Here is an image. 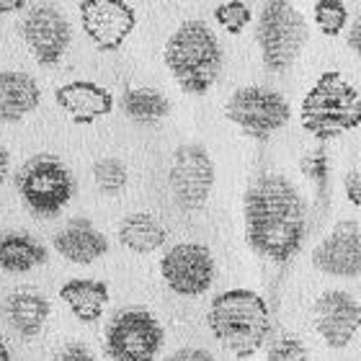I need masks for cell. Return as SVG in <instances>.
Masks as SVG:
<instances>
[{
    "label": "cell",
    "mask_w": 361,
    "mask_h": 361,
    "mask_svg": "<svg viewBox=\"0 0 361 361\" xmlns=\"http://www.w3.org/2000/svg\"><path fill=\"white\" fill-rule=\"evenodd\" d=\"M245 238L258 256L286 264L300 253L307 233V207L289 178L258 176L243 196Z\"/></svg>",
    "instance_id": "1"
},
{
    "label": "cell",
    "mask_w": 361,
    "mask_h": 361,
    "mask_svg": "<svg viewBox=\"0 0 361 361\" xmlns=\"http://www.w3.org/2000/svg\"><path fill=\"white\" fill-rule=\"evenodd\" d=\"M207 323L227 351L238 359H248L269 338L271 312L264 297L253 289H227L212 300Z\"/></svg>",
    "instance_id": "2"
},
{
    "label": "cell",
    "mask_w": 361,
    "mask_h": 361,
    "mask_svg": "<svg viewBox=\"0 0 361 361\" xmlns=\"http://www.w3.org/2000/svg\"><path fill=\"white\" fill-rule=\"evenodd\" d=\"M225 54L217 34L204 21H183L166 44V68L188 96H204L217 83Z\"/></svg>",
    "instance_id": "3"
},
{
    "label": "cell",
    "mask_w": 361,
    "mask_h": 361,
    "mask_svg": "<svg viewBox=\"0 0 361 361\" xmlns=\"http://www.w3.org/2000/svg\"><path fill=\"white\" fill-rule=\"evenodd\" d=\"M300 119L305 132H310L320 142L338 140L341 135L361 124V98L341 73L328 70L307 90L300 109Z\"/></svg>",
    "instance_id": "4"
},
{
    "label": "cell",
    "mask_w": 361,
    "mask_h": 361,
    "mask_svg": "<svg viewBox=\"0 0 361 361\" xmlns=\"http://www.w3.org/2000/svg\"><path fill=\"white\" fill-rule=\"evenodd\" d=\"M310 29L305 16L284 0L264 3L258 11L256 42L269 73H286L307 44Z\"/></svg>",
    "instance_id": "5"
},
{
    "label": "cell",
    "mask_w": 361,
    "mask_h": 361,
    "mask_svg": "<svg viewBox=\"0 0 361 361\" xmlns=\"http://www.w3.org/2000/svg\"><path fill=\"white\" fill-rule=\"evenodd\" d=\"M16 191L34 214L54 217L70 204L75 194V180L57 155L39 152L31 155L16 173Z\"/></svg>",
    "instance_id": "6"
},
{
    "label": "cell",
    "mask_w": 361,
    "mask_h": 361,
    "mask_svg": "<svg viewBox=\"0 0 361 361\" xmlns=\"http://www.w3.org/2000/svg\"><path fill=\"white\" fill-rule=\"evenodd\" d=\"M166 331L150 310H119L106 325V354L114 361H155Z\"/></svg>",
    "instance_id": "7"
},
{
    "label": "cell",
    "mask_w": 361,
    "mask_h": 361,
    "mask_svg": "<svg viewBox=\"0 0 361 361\" xmlns=\"http://www.w3.org/2000/svg\"><path fill=\"white\" fill-rule=\"evenodd\" d=\"M225 116L233 124H238L245 135H250L258 142H266L271 135H276L279 129L289 124L292 109L279 90L266 88V85H245L227 98Z\"/></svg>",
    "instance_id": "8"
},
{
    "label": "cell",
    "mask_w": 361,
    "mask_h": 361,
    "mask_svg": "<svg viewBox=\"0 0 361 361\" xmlns=\"http://www.w3.org/2000/svg\"><path fill=\"white\" fill-rule=\"evenodd\" d=\"M173 199L183 209H202L214 188V163L204 145L186 142L176 147L168 171Z\"/></svg>",
    "instance_id": "9"
},
{
    "label": "cell",
    "mask_w": 361,
    "mask_h": 361,
    "mask_svg": "<svg viewBox=\"0 0 361 361\" xmlns=\"http://www.w3.org/2000/svg\"><path fill=\"white\" fill-rule=\"evenodd\" d=\"M21 37L42 68H54L68 52L73 29L60 8L39 3V6L26 8L21 21Z\"/></svg>",
    "instance_id": "10"
},
{
    "label": "cell",
    "mask_w": 361,
    "mask_h": 361,
    "mask_svg": "<svg viewBox=\"0 0 361 361\" xmlns=\"http://www.w3.org/2000/svg\"><path fill=\"white\" fill-rule=\"evenodd\" d=\"M160 276L180 297H199L214 281V256L204 243H178L160 261Z\"/></svg>",
    "instance_id": "11"
},
{
    "label": "cell",
    "mask_w": 361,
    "mask_h": 361,
    "mask_svg": "<svg viewBox=\"0 0 361 361\" xmlns=\"http://www.w3.org/2000/svg\"><path fill=\"white\" fill-rule=\"evenodd\" d=\"M80 23L85 37L101 52H116L137 26L135 8L124 0H83Z\"/></svg>",
    "instance_id": "12"
},
{
    "label": "cell",
    "mask_w": 361,
    "mask_h": 361,
    "mask_svg": "<svg viewBox=\"0 0 361 361\" xmlns=\"http://www.w3.org/2000/svg\"><path fill=\"white\" fill-rule=\"evenodd\" d=\"M312 264L328 276H361V230L354 219L336 222L333 233L323 238L312 250Z\"/></svg>",
    "instance_id": "13"
},
{
    "label": "cell",
    "mask_w": 361,
    "mask_h": 361,
    "mask_svg": "<svg viewBox=\"0 0 361 361\" xmlns=\"http://www.w3.org/2000/svg\"><path fill=\"white\" fill-rule=\"evenodd\" d=\"M361 328V305L348 292L331 289L315 302V331L331 348L348 346Z\"/></svg>",
    "instance_id": "14"
},
{
    "label": "cell",
    "mask_w": 361,
    "mask_h": 361,
    "mask_svg": "<svg viewBox=\"0 0 361 361\" xmlns=\"http://www.w3.org/2000/svg\"><path fill=\"white\" fill-rule=\"evenodd\" d=\"M57 106L68 114L75 124H96L114 111V96L111 90L104 85L93 83V80H70L54 90Z\"/></svg>",
    "instance_id": "15"
},
{
    "label": "cell",
    "mask_w": 361,
    "mask_h": 361,
    "mask_svg": "<svg viewBox=\"0 0 361 361\" xmlns=\"http://www.w3.org/2000/svg\"><path fill=\"white\" fill-rule=\"evenodd\" d=\"M54 250L70 264L90 266L109 253V240L101 230H96L90 219L78 217L70 219L68 225L54 235Z\"/></svg>",
    "instance_id": "16"
},
{
    "label": "cell",
    "mask_w": 361,
    "mask_h": 361,
    "mask_svg": "<svg viewBox=\"0 0 361 361\" xmlns=\"http://www.w3.org/2000/svg\"><path fill=\"white\" fill-rule=\"evenodd\" d=\"M42 104V88L29 73L3 70L0 73V121L16 124Z\"/></svg>",
    "instance_id": "17"
},
{
    "label": "cell",
    "mask_w": 361,
    "mask_h": 361,
    "mask_svg": "<svg viewBox=\"0 0 361 361\" xmlns=\"http://www.w3.org/2000/svg\"><path fill=\"white\" fill-rule=\"evenodd\" d=\"M60 300L80 323H98L109 305V286L98 279H70L60 286Z\"/></svg>",
    "instance_id": "18"
},
{
    "label": "cell",
    "mask_w": 361,
    "mask_h": 361,
    "mask_svg": "<svg viewBox=\"0 0 361 361\" xmlns=\"http://www.w3.org/2000/svg\"><path fill=\"white\" fill-rule=\"evenodd\" d=\"M52 307L42 294L34 292H13L6 300V317L11 328L23 338H34L42 333Z\"/></svg>",
    "instance_id": "19"
},
{
    "label": "cell",
    "mask_w": 361,
    "mask_h": 361,
    "mask_svg": "<svg viewBox=\"0 0 361 361\" xmlns=\"http://www.w3.org/2000/svg\"><path fill=\"white\" fill-rule=\"evenodd\" d=\"M49 253L37 238L23 233L0 235V269L6 274H26V271L44 266Z\"/></svg>",
    "instance_id": "20"
},
{
    "label": "cell",
    "mask_w": 361,
    "mask_h": 361,
    "mask_svg": "<svg viewBox=\"0 0 361 361\" xmlns=\"http://www.w3.org/2000/svg\"><path fill=\"white\" fill-rule=\"evenodd\" d=\"M166 227L160 225L158 217H152L147 212H135L129 217L121 219L119 225V243L132 253H152L166 245Z\"/></svg>",
    "instance_id": "21"
},
{
    "label": "cell",
    "mask_w": 361,
    "mask_h": 361,
    "mask_svg": "<svg viewBox=\"0 0 361 361\" xmlns=\"http://www.w3.org/2000/svg\"><path fill=\"white\" fill-rule=\"evenodd\" d=\"M121 111L140 124H155L171 114V101L158 88H129L121 96Z\"/></svg>",
    "instance_id": "22"
},
{
    "label": "cell",
    "mask_w": 361,
    "mask_h": 361,
    "mask_svg": "<svg viewBox=\"0 0 361 361\" xmlns=\"http://www.w3.org/2000/svg\"><path fill=\"white\" fill-rule=\"evenodd\" d=\"M93 180H96V186L101 194H106V196L121 194L129 180L127 166L116 158L96 160V163H93Z\"/></svg>",
    "instance_id": "23"
},
{
    "label": "cell",
    "mask_w": 361,
    "mask_h": 361,
    "mask_svg": "<svg viewBox=\"0 0 361 361\" xmlns=\"http://www.w3.org/2000/svg\"><path fill=\"white\" fill-rule=\"evenodd\" d=\"M348 21V8L341 0H317L315 23L325 37H338Z\"/></svg>",
    "instance_id": "24"
},
{
    "label": "cell",
    "mask_w": 361,
    "mask_h": 361,
    "mask_svg": "<svg viewBox=\"0 0 361 361\" xmlns=\"http://www.w3.org/2000/svg\"><path fill=\"white\" fill-rule=\"evenodd\" d=\"M250 18H253L250 6H245L240 0H227V3H219V6L214 8V21H217L227 34H233V37H238V34L245 31Z\"/></svg>",
    "instance_id": "25"
},
{
    "label": "cell",
    "mask_w": 361,
    "mask_h": 361,
    "mask_svg": "<svg viewBox=\"0 0 361 361\" xmlns=\"http://www.w3.org/2000/svg\"><path fill=\"white\" fill-rule=\"evenodd\" d=\"M266 361H310V354L300 338L281 336V338L274 341V346L269 348V359Z\"/></svg>",
    "instance_id": "26"
},
{
    "label": "cell",
    "mask_w": 361,
    "mask_h": 361,
    "mask_svg": "<svg viewBox=\"0 0 361 361\" xmlns=\"http://www.w3.org/2000/svg\"><path fill=\"white\" fill-rule=\"evenodd\" d=\"M302 173L307 178L317 180V186L325 188V178H328V160H325V150H312L302 158Z\"/></svg>",
    "instance_id": "27"
},
{
    "label": "cell",
    "mask_w": 361,
    "mask_h": 361,
    "mask_svg": "<svg viewBox=\"0 0 361 361\" xmlns=\"http://www.w3.org/2000/svg\"><path fill=\"white\" fill-rule=\"evenodd\" d=\"M163 361H214V356H212L207 348L186 346V348H178V351H173V354L166 356Z\"/></svg>",
    "instance_id": "28"
},
{
    "label": "cell",
    "mask_w": 361,
    "mask_h": 361,
    "mask_svg": "<svg viewBox=\"0 0 361 361\" xmlns=\"http://www.w3.org/2000/svg\"><path fill=\"white\" fill-rule=\"evenodd\" d=\"M57 361H96V359H93V354H90L83 343H68L57 354Z\"/></svg>",
    "instance_id": "29"
},
{
    "label": "cell",
    "mask_w": 361,
    "mask_h": 361,
    "mask_svg": "<svg viewBox=\"0 0 361 361\" xmlns=\"http://www.w3.org/2000/svg\"><path fill=\"white\" fill-rule=\"evenodd\" d=\"M343 186H346L348 202L361 209V168L356 171V173H348L346 176V183H343Z\"/></svg>",
    "instance_id": "30"
},
{
    "label": "cell",
    "mask_w": 361,
    "mask_h": 361,
    "mask_svg": "<svg viewBox=\"0 0 361 361\" xmlns=\"http://www.w3.org/2000/svg\"><path fill=\"white\" fill-rule=\"evenodd\" d=\"M346 42H348V47H351V49H354V52L361 57V16L356 18L354 23H351V29H348Z\"/></svg>",
    "instance_id": "31"
},
{
    "label": "cell",
    "mask_w": 361,
    "mask_h": 361,
    "mask_svg": "<svg viewBox=\"0 0 361 361\" xmlns=\"http://www.w3.org/2000/svg\"><path fill=\"white\" fill-rule=\"evenodd\" d=\"M8 176H11V152L0 145V183H6Z\"/></svg>",
    "instance_id": "32"
},
{
    "label": "cell",
    "mask_w": 361,
    "mask_h": 361,
    "mask_svg": "<svg viewBox=\"0 0 361 361\" xmlns=\"http://www.w3.org/2000/svg\"><path fill=\"white\" fill-rule=\"evenodd\" d=\"M23 8H26V3H23V0H13V3L0 0V13H18V11H23Z\"/></svg>",
    "instance_id": "33"
},
{
    "label": "cell",
    "mask_w": 361,
    "mask_h": 361,
    "mask_svg": "<svg viewBox=\"0 0 361 361\" xmlns=\"http://www.w3.org/2000/svg\"><path fill=\"white\" fill-rule=\"evenodd\" d=\"M0 361H11V348L6 346V338L0 336Z\"/></svg>",
    "instance_id": "34"
}]
</instances>
